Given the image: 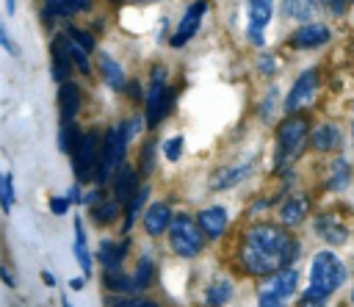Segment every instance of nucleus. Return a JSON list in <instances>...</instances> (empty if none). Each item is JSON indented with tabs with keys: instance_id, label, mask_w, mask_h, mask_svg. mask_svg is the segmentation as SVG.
Wrapping results in <instances>:
<instances>
[{
	"instance_id": "obj_36",
	"label": "nucleus",
	"mask_w": 354,
	"mask_h": 307,
	"mask_svg": "<svg viewBox=\"0 0 354 307\" xmlns=\"http://www.w3.org/2000/svg\"><path fill=\"white\" fill-rule=\"evenodd\" d=\"M163 152H166V158H169V160H177V158H180V152H183V136L169 138V141L163 144Z\"/></svg>"
},
{
	"instance_id": "obj_42",
	"label": "nucleus",
	"mask_w": 354,
	"mask_h": 307,
	"mask_svg": "<svg viewBox=\"0 0 354 307\" xmlns=\"http://www.w3.org/2000/svg\"><path fill=\"white\" fill-rule=\"evenodd\" d=\"M274 64H277V61H274L271 55H266V58H260V61H257V66H260V72H263V75H271V72L277 69Z\"/></svg>"
},
{
	"instance_id": "obj_2",
	"label": "nucleus",
	"mask_w": 354,
	"mask_h": 307,
	"mask_svg": "<svg viewBox=\"0 0 354 307\" xmlns=\"http://www.w3.org/2000/svg\"><path fill=\"white\" fill-rule=\"evenodd\" d=\"M346 279V268L340 263L337 254H332L329 249L318 252L313 257V268H310V288H307V296H315V299H326L332 296Z\"/></svg>"
},
{
	"instance_id": "obj_41",
	"label": "nucleus",
	"mask_w": 354,
	"mask_h": 307,
	"mask_svg": "<svg viewBox=\"0 0 354 307\" xmlns=\"http://www.w3.org/2000/svg\"><path fill=\"white\" fill-rule=\"evenodd\" d=\"M69 202H72V199H66V196H53V202H50V210H53L55 216H64V213L69 210Z\"/></svg>"
},
{
	"instance_id": "obj_47",
	"label": "nucleus",
	"mask_w": 354,
	"mask_h": 307,
	"mask_svg": "<svg viewBox=\"0 0 354 307\" xmlns=\"http://www.w3.org/2000/svg\"><path fill=\"white\" fill-rule=\"evenodd\" d=\"M149 169H152V144L144 147V171H149Z\"/></svg>"
},
{
	"instance_id": "obj_38",
	"label": "nucleus",
	"mask_w": 354,
	"mask_h": 307,
	"mask_svg": "<svg viewBox=\"0 0 354 307\" xmlns=\"http://www.w3.org/2000/svg\"><path fill=\"white\" fill-rule=\"evenodd\" d=\"M111 307H158V304L149 299H122V301H113Z\"/></svg>"
},
{
	"instance_id": "obj_27",
	"label": "nucleus",
	"mask_w": 354,
	"mask_h": 307,
	"mask_svg": "<svg viewBox=\"0 0 354 307\" xmlns=\"http://www.w3.org/2000/svg\"><path fill=\"white\" fill-rule=\"evenodd\" d=\"M315 227H318V232H321L329 243H343V241H346V235H348V232H346L335 218H326V216H324V218H318V224H315Z\"/></svg>"
},
{
	"instance_id": "obj_40",
	"label": "nucleus",
	"mask_w": 354,
	"mask_h": 307,
	"mask_svg": "<svg viewBox=\"0 0 354 307\" xmlns=\"http://www.w3.org/2000/svg\"><path fill=\"white\" fill-rule=\"evenodd\" d=\"M122 130H124V136H127V141H130V138H136V136H138V130H141V119H138V116H133V119H127V122L122 124Z\"/></svg>"
},
{
	"instance_id": "obj_30",
	"label": "nucleus",
	"mask_w": 354,
	"mask_h": 307,
	"mask_svg": "<svg viewBox=\"0 0 354 307\" xmlns=\"http://www.w3.org/2000/svg\"><path fill=\"white\" fill-rule=\"evenodd\" d=\"M304 213H307V205H304L301 199H288V202L282 205V210H279V216H282L285 224H299V221H304Z\"/></svg>"
},
{
	"instance_id": "obj_32",
	"label": "nucleus",
	"mask_w": 354,
	"mask_h": 307,
	"mask_svg": "<svg viewBox=\"0 0 354 307\" xmlns=\"http://www.w3.org/2000/svg\"><path fill=\"white\" fill-rule=\"evenodd\" d=\"M346 185H348V163H346L343 158H337L335 166H332L329 188H332V191H340V188H346Z\"/></svg>"
},
{
	"instance_id": "obj_10",
	"label": "nucleus",
	"mask_w": 354,
	"mask_h": 307,
	"mask_svg": "<svg viewBox=\"0 0 354 307\" xmlns=\"http://www.w3.org/2000/svg\"><path fill=\"white\" fill-rule=\"evenodd\" d=\"M205 8H207L205 0H194V3L185 8V14H183V19H180V25H177V30H174V36H171V47H183L185 41L194 39V33L199 30V22H202V17H205Z\"/></svg>"
},
{
	"instance_id": "obj_8",
	"label": "nucleus",
	"mask_w": 354,
	"mask_h": 307,
	"mask_svg": "<svg viewBox=\"0 0 354 307\" xmlns=\"http://www.w3.org/2000/svg\"><path fill=\"white\" fill-rule=\"evenodd\" d=\"M100 147H102V141H100V136H97L94 130H88V133H83V136H80V141H77V147H75V152H72L75 177H77L80 183H83V180H88V177L97 171Z\"/></svg>"
},
{
	"instance_id": "obj_7",
	"label": "nucleus",
	"mask_w": 354,
	"mask_h": 307,
	"mask_svg": "<svg viewBox=\"0 0 354 307\" xmlns=\"http://www.w3.org/2000/svg\"><path fill=\"white\" fill-rule=\"evenodd\" d=\"M166 69L158 66L152 69V86H149V94H147V124L155 127L163 122V116L169 113L171 108V91L166 89Z\"/></svg>"
},
{
	"instance_id": "obj_4",
	"label": "nucleus",
	"mask_w": 354,
	"mask_h": 307,
	"mask_svg": "<svg viewBox=\"0 0 354 307\" xmlns=\"http://www.w3.org/2000/svg\"><path fill=\"white\" fill-rule=\"evenodd\" d=\"M124 149H127V136L119 127H111L105 136H102V147H100V160H97V171H94V180L97 183H108L111 174L122 166V158H124Z\"/></svg>"
},
{
	"instance_id": "obj_50",
	"label": "nucleus",
	"mask_w": 354,
	"mask_h": 307,
	"mask_svg": "<svg viewBox=\"0 0 354 307\" xmlns=\"http://www.w3.org/2000/svg\"><path fill=\"white\" fill-rule=\"evenodd\" d=\"M64 307H72V304H69V301H66V296H64Z\"/></svg>"
},
{
	"instance_id": "obj_29",
	"label": "nucleus",
	"mask_w": 354,
	"mask_h": 307,
	"mask_svg": "<svg viewBox=\"0 0 354 307\" xmlns=\"http://www.w3.org/2000/svg\"><path fill=\"white\" fill-rule=\"evenodd\" d=\"M80 136L83 133H77V127H75V119H64L61 122V149L64 152H75V147H77V141H80Z\"/></svg>"
},
{
	"instance_id": "obj_26",
	"label": "nucleus",
	"mask_w": 354,
	"mask_h": 307,
	"mask_svg": "<svg viewBox=\"0 0 354 307\" xmlns=\"http://www.w3.org/2000/svg\"><path fill=\"white\" fill-rule=\"evenodd\" d=\"M119 205L122 202H111V199H105V202H97V205H91V218H94V224H108V221H113L116 216H119Z\"/></svg>"
},
{
	"instance_id": "obj_49",
	"label": "nucleus",
	"mask_w": 354,
	"mask_h": 307,
	"mask_svg": "<svg viewBox=\"0 0 354 307\" xmlns=\"http://www.w3.org/2000/svg\"><path fill=\"white\" fill-rule=\"evenodd\" d=\"M41 279H44L47 285H53V282H55V279H53V274H47V271H41Z\"/></svg>"
},
{
	"instance_id": "obj_17",
	"label": "nucleus",
	"mask_w": 354,
	"mask_h": 307,
	"mask_svg": "<svg viewBox=\"0 0 354 307\" xmlns=\"http://www.w3.org/2000/svg\"><path fill=\"white\" fill-rule=\"evenodd\" d=\"M252 171V160H246V163H235V166H230V169H221L216 177H213V188L218 191V188H232V185H238L246 174Z\"/></svg>"
},
{
	"instance_id": "obj_3",
	"label": "nucleus",
	"mask_w": 354,
	"mask_h": 307,
	"mask_svg": "<svg viewBox=\"0 0 354 307\" xmlns=\"http://www.w3.org/2000/svg\"><path fill=\"white\" fill-rule=\"evenodd\" d=\"M307 133H310V124L301 116H288L279 124V130H277V158H274V166L277 169H282L285 163H290L299 155Z\"/></svg>"
},
{
	"instance_id": "obj_21",
	"label": "nucleus",
	"mask_w": 354,
	"mask_h": 307,
	"mask_svg": "<svg viewBox=\"0 0 354 307\" xmlns=\"http://www.w3.org/2000/svg\"><path fill=\"white\" fill-rule=\"evenodd\" d=\"M100 72H102V80L111 86V89H122L124 86V72H122V66L111 58V55H100Z\"/></svg>"
},
{
	"instance_id": "obj_34",
	"label": "nucleus",
	"mask_w": 354,
	"mask_h": 307,
	"mask_svg": "<svg viewBox=\"0 0 354 307\" xmlns=\"http://www.w3.org/2000/svg\"><path fill=\"white\" fill-rule=\"evenodd\" d=\"M69 53H72V61H75V66H77L80 72H86V75H88V69H91V66H88V55H86L88 50H86V47H80L75 39H69Z\"/></svg>"
},
{
	"instance_id": "obj_39",
	"label": "nucleus",
	"mask_w": 354,
	"mask_h": 307,
	"mask_svg": "<svg viewBox=\"0 0 354 307\" xmlns=\"http://www.w3.org/2000/svg\"><path fill=\"white\" fill-rule=\"evenodd\" d=\"M274 100H277V89H271V91H268V100L260 105V119H266V122L271 119V111H274Z\"/></svg>"
},
{
	"instance_id": "obj_31",
	"label": "nucleus",
	"mask_w": 354,
	"mask_h": 307,
	"mask_svg": "<svg viewBox=\"0 0 354 307\" xmlns=\"http://www.w3.org/2000/svg\"><path fill=\"white\" fill-rule=\"evenodd\" d=\"M152 282V260L149 257H141L138 260V268L133 274V290H147Z\"/></svg>"
},
{
	"instance_id": "obj_6",
	"label": "nucleus",
	"mask_w": 354,
	"mask_h": 307,
	"mask_svg": "<svg viewBox=\"0 0 354 307\" xmlns=\"http://www.w3.org/2000/svg\"><path fill=\"white\" fill-rule=\"evenodd\" d=\"M202 227H196V221L191 216H177L171 218L169 224V243L171 249L180 254V257H194L202 252V235H199Z\"/></svg>"
},
{
	"instance_id": "obj_15",
	"label": "nucleus",
	"mask_w": 354,
	"mask_h": 307,
	"mask_svg": "<svg viewBox=\"0 0 354 307\" xmlns=\"http://www.w3.org/2000/svg\"><path fill=\"white\" fill-rule=\"evenodd\" d=\"M138 191H136V171L130 169V166H119L116 169V177H113V196H116V202H130L133 196H136Z\"/></svg>"
},
{
	"instance_id": "obj_25",
	"label": "nucleus",
	"mask_w": 354,
	"mask_h": 307,
	"mask_svg": "<svg viewBox=\"0 0 354 307\" xmlns=\"http://www.w3.org/2000/svg\"><path fill=\"white\" fill-rule=\"evenodd\" d=\"M147 196H149V188H147V185H141V188H138V194L127 202V213H124V224H122V230H124V232H130V227H133V221L138 218V213H141V207H144Z\"/></svg>"
},
{
	"instance_id": "obj_43",
	"label": "nucleus",
	"mask_w": 354,
	"mask_h": 307,
	"mask_svg": "<svg viewBox=\"0 0 354 307\" xmlns=\"http://www.w3.org/2000/svg\"><path fill=\"white\" fill-rule=\"evenodd\" d=\"M299 307H324V299H315V296H304Z\"/></svg>"
},
{
	"instance_id": "obj_35",
	"label": "nucleus",
	"mask_w": 354,
	"mask_h": 307,
	"mask_svg": "<svg viewBox=\"0 0 354 307\" xmlns=\"http://www.w3.org/2000/svg\"><path fill=\"white\" fill-rule=\"evenodd\" d=\"M0 183H3V210L8 213V210H11V205H14V180H11V174L6 171Z\"/></svg>"
},
{
	"instance_id": "obj_18",
	"label": "nucleus",
	"mask_w": 354,
	"mask_h": 307,
	"mask_svg": "<svg viewBox=\"0 0 354 307\" xmlns=\"http://www.w3.org/2000/svg\"><path fill=\"white\" fill-rule=\"evenodd\" d=\"M58 102H61V116L64 119H75L77 111H80V89L69 80H64L61 86V94H58Z\"/></svg>"
},
{
	"instance_id": "obj_5",
	"label": "nucleus",
	"mask_w": 354,
	"mask_h": 307,
	"mask_svg": "<svg viewBox=\"0 0 354 307\" xmlns=\"http://www.w3.org/2000/svg\"><path fill=\"white\" fill-rule=\"evenodd\" d=\"M296 268H279L266 277L260 293H257V307H285L296 288Z\"/></svg>"
},
{
	"instance_id": "obj_16",
	"label": "nucleus",
	"mask_w": 354,
	"mask_h": 307,
	"mask_svg": "<svg viewBox=\"0 0 354 307\" xmlns=\"http://www.w3.org/2000/svg\"><path fill=\"white\" fill-rule=\"evenodd\" d=\"M196 221H199L202 232H207L210 238H218L227 230V210L224 207H205Z\"/></svg>"
},
{
	"instance_id": "obj_11",
	"label": "nucleus",
	"mask_w": 354,
	"mask_h": 307,
	"mask_svg": "<svg viewBox=\"0 0 354 307\" xmlns=\"http://www.w3.org/2000/svg\"><path fill=\"white\" fill-rule=\"evenodd\" d=\"M246 8H249V25H246V33H249V39L260 47V44H263V30H266V25H268V19H271L274 0H249Z\"/></svg>"
},
{
	"instance_id": "obj_14",
	"label": "nucleus",
	"mask_w": 354,
	"mask_h": 307,
	"mask_svg": "<svg viewBox=\"0 0 354 307\" xmlns=\"http://www.w3.org/2000/svg\"><path fill=\"white\" fill-rule=\"evenodd\" d=\"M169 224H171V210H169V205H166V202L149 205V210L144 213V230H147L149 235H160L163 230H169Z\"/></svg>"
},
{
	"instance_id": "obj_48",
	"label": "nucleus",
	"mask_w": 354,
	"mask_h": 307,
	"mask_svg": "<svg viewBox=\"0 0 354 307\" xmlns=\"http://www.w3.org/2000/svg\"><path fill=\"white\" fill-rule=\"evenodd\" d=\"M14 8H17V0H6V11L14 14Z\"/></svg>"
},
{
	"instance_id": "obj_20",
	"label": "nucleus",
	"mask_w": 354,
	"mask_h": 307,
	"mask_svg": "<svg viewBox=\"0 0 354 307\" xmlns=\"http://www.w3.org/2000/svg\"><path fill=\"white\" fill-rule=\"evenodd\" d=\"M337 144H340V130H337L335 124H321V127H315V133H313V147H315V149L329 152V149H335Z\"/></svg>"
},
{
	"instance_id": "obj_46",
	"label": "nucleus",
	"mask_w": 354,
	"mask_h": 307,
	"mask_svg": "<svg viewBox=\"0 0 354 307\" xmlns=\"http://www.w3.org/2000/svg\"><path fill=\"white\" fill-rule=\"evenodd\" d=\"M124 91H127L133 100H141V86H138L136 80H133V83H127V89H124Z\"/></svg>"
},
{
	"instance_id": "obj_45",
	"label": "nucleus",
	"mask_w": 354,
	"mask_h": 307,
	"mask_svg": "<svg viewBox=\"0 0 354 307\" xmlns=\"http://www.w3.org/2000/svg\"><path fill=\"white\" fill-rule=\"evenodd\" d=\"M0 41H3V47H6L8 53H17V50H14V44H11V36H8V30H6V28L0 30Z\"/></svg>"
},
{
	"instance_id": "obj_1",
	"label": "nucleus",
	"mask_w": 354,
	"mask_h": 307,
	"mask_svg": "<svg viewBox=\"0 0 354 307\" xmlns=\"http://www.w3.org/2000/svg\"><path fill=\"white\" fill-rule=\"evenodd\" d=\"M299 243L274 224H254L243 235L241 257L252 274H274L296 260Z\"/></svg>"
},
{
	"instance_id": "obj_9",
	"label": "nucleus",
	"mask_w": 354,
	"mask_h": 307,
	"mask_svg": "<svg viewBox=\"0 0 354 307\" xmlns=\"http://www.w3.org/2000/svg\"><path fill=\"white\" fill-rule=\"evenodd\" d=\"M315 86H318V72H315V69L301 72V75L296 77L293 89H290L288 97H285V111L293 113V111H299L301 105H307V102L313 100V94H315Z\"/></svg>"
},
{
	"instance_id": "obj_22",
	"label": "nucleus",
	"mask_w": 354,
	"mask_h": 307,
	"mask_svg": "<svg viewBox=\"0 0 354 307\" xmlns=\"http://www.w3.org/2000/svg\"><path fill=\"white\" fill-rule=\"evenodd\" d=\"M315 11V3L313 0H282V14L290 17V19H299V22H307Z\"/></svg>"
},
{
	"instance_id": "obj_44",
	"label": "nucleus",
	"mask_w": 354,
	"mask_h": 307,
	"mask_svg": "<svg viewBox=\"0 0 354 307\" xmlns=\"http://www.w3.org/2000/svg\"><path fill=\"white\" fill-rule=\"evenodd\" d=\"M329 11H335V14H343V0H321Z\"/></svg>"
},
{
	"instance_id": "obj_52",
	"label": "nucleus",
	"mask_w": 354,
	"mask_h": 307,
	"mask_svg": "<svg viewBox=\"0 0 354 307\" xmlns=\"http://www.w3.org/2000/svg\"><path fill=\"white\" fill-rule=\"evenodd\" d=\"M141 3H149V0H141Z\"/></svg>"
},
{
	"instance_id": "obj_13",
	"label": "nucleus",
	"mask_w": 354,
	"mask_h": 307,
	"mask_svg": "<svg viewBox=\"0 0 354 307\" xmlns=\"http://www.w3.org/2000/svg\"><path fill=\"white\" fill-rule=\"evenodd\" d=\"M72 53H69V36H55L53 39V75L55 80H66L72 69Z\"/></svg>"
},
{
	"instance_id": "obj_37",
	"label": "nucleus",
	"mask_w": 354,
	"mask_h": 307,
	"mask_svg": "<svg viewBox=\"0 0 354 307\" xmlns=\"http://www.w3.org/2000/svg\"><path fill=\"white\" fill-rule=\"evenodd\" d=\"M69 39H75V41H77L80 47H86L88 53L94 50V39H91V36H88L86 30H77V28H69Z\"/></svg>"
},
{
	"instance_id": "obj_33",
	"label": "nucleus",
	"mask_w": 354,
	"mask_h": 307,
	"mask_svg": "<svg viewBox=\"0 0 354 307\" xmlns=\"http://www.w3.org/2000/svg\"><path fill=\"white\" fill-rule=\"evenodd\" d=\"M230 293H232V285L224 279V282H216L213 288H207V296L205 299H207L210 307H218V304H224L230 299Z\"/></svg>"
},
{
	"instance_id": "obj_28",
	"label": "nucleus",
	"mask_w": 354,
	"mask_h": 307,
	"mask_svg": "<svg viewBox=\"0 0 354 307\" xmlns=\"http://www.w3.org/2000/svg\"><path fill=\"white\" fill-rule=\"evenodd\" d=\"M105 288L116 290V293H133V277H124L119 268H108L105 271Z\"/></svg>"
},
{
	"instance_id": "obj_24",
	"label": "nucleus",
	"mask_w": 354,
	"mask_h": 307,
	"mask_svg": "<svg viewBox=\"0 0 354 307\" xmlns=\"http://www.w3.org/2000/svg\"><path fill=\"white\" fill-rule=\"evenodd\" d=\"M124 252H127V243H113V241H102V243H100V260H102L108 268H119Z\"/></svg>"
},
{
	"instance_id": "obj_51",
	"label": "nucleus",
	"mask_w": 354,
	"mask_h": 307,
	"mask_svg": "<svg viewBox=\"0 0 354 307\" xmlns=\"http://www.w3.org/2000/svg\"><path fill=\"white\" fill-rule=\"evenodd\" d=\"M351 301H354V290H351Z\"/></svg>"
},
{
	"instance_id": "obj_12",
	"label": "nucleus",
	"mask_w": 354,
	"mask_h": 307,
	"mask_svg": "<svg viewBox=\"0 0 354 307\" xmlns=\"http://www.w3.org/2000/svg\"><path fill=\"white\" fill-rule=\"evenodd\" d=\"M326 41H329V28L321 22H307L299 30H293V36H290V47H296V50H313Z\"/></svg>"
},
{
	"instance_id": "obj_23",
	"label": "nucleus",
	"mask_w": 354,
	"mask_h": 307,
	"mask_svg": "<svg viewBox=\"0 0 354 307\" xmlns=\"http://www.w3.org/2000/svg\"><path fill=\"white\" fill-rule=\"evenodd\" d=\"M75 257L83 268V274L88 277L91 274V254H88V246H86V232H83V224L75 221Z\"/></svg>"
},
{
	"instance_id": "obj_19",
	"label": "nucleus",
	"mask_w": 354,
	"mask_h": 307,
	"mask_svg": "<svg viewBox=\"0 0 354 307\" xmlns=\"http://www.w3.org/2000/svg\"><path fill=\"white\" fill-rule=\"evenodd\" d=\"M88 8V0H47L44 3V19H53V17H72L77 11H86Z\"/></svg>"
}]
</instances>
